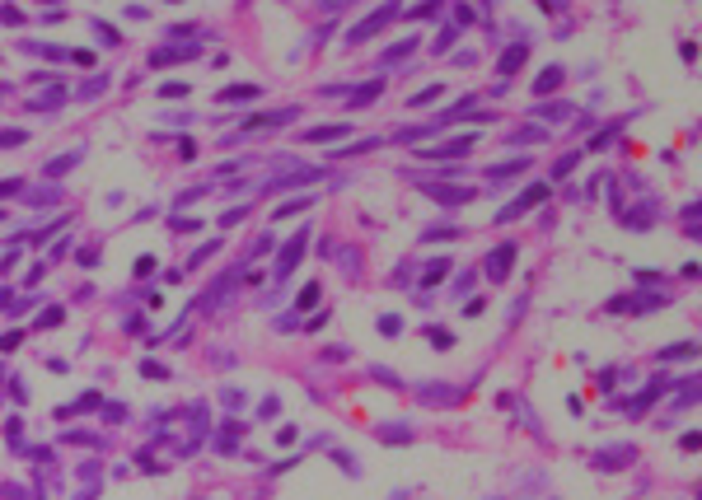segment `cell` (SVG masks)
Wrapping results in <instances>:
<instances>
[{
    "label": "cell",
    "mask_w": 702,
    "mask_h": 500,
    "mask_svg": "<svg viewBox=\"0 0 702 500\" xmlns=\"http://www.w3.org/2000/svg\"><path fill=\"white\" fill-rule=\"evenodd\" d=\"M543 197H548V183H534L529 192H524V197H520V201H511V206H501V215H496V220H515V215H524L529 206H534V201H543Z\"/></svg>",
    "instance_id": "6da1fadb"
},
{
    "label": "cell",
    "mask_w": 702,
    "mask_h": 500,
    "mask_svg": "<svg viewBox=\"0 0 702 500\" xmlns=\"http://www.w3.org/2000/svg\"><path fill=\"white\" fill-rule=\"evenodd\" d=\"M511 262H515V243H501V248H496V253L487 258V276H492V281H506Z\"/></svg>",
    "instance_id": "7a4b0ae2"
},
{
    "label": "cell",
    "mask_w": 702,
    "mask_h": 500,
    "mask_svg": "<svg viewBox=\"0 0 702 500\" xmlns=\"http://www.w3.org/2000/svg\"><path fill=\"white\" fill-rule=\"evenodd\" d=\"M394 14H398V5H389V10H379V14H370L365 24H356V28H351V42H361V38H370V33H379V28L389 24Z\"/></svg>",
    "instance_id": "3957f363"
},
{
    "label": "cell",
    "mask_w": 702,
    "mask_h": 500,
    "mask_svg": "<svg viewBox=\"0 0 702 500\" xmlns=\"http://www.w3.org/2000/svg\"><path fill=\"white\" fill-rule=\"evenodd\" d=\"M426 197H435V201H445V206H459V201H468L473 192H468V187H450V183H435V187H426Z\"/></svg>",
    "instance_id": "277c9868"
},
{
    "label": "cell",
    "mask_w": 702,
    "mask_h": 500,
    "mask_svg": "<svg viewBox=\"0 0 702 500\" xmlns=\"http://www.w3.org/2000/svg\"><path fill=\"white\" fill-rule=\"evenodd\" d=\"M300 253H304V234L291 238V248L281 253V266H276V276H291V271H295V262H300Z\"/></svg>",
    "instance_id": "5b68a950"
},
{
    "label": "cell",
    "mask_w": 702,
    "mask_h": 500,
    "mask_svg": "<svg viewBox=\"0 0 702 500\" xmlns=\"http://www.w3.org/2000/svg\"><path fill=\"white\" fill-rule=\"evenodd\" d=\"M450 266H455L450 258H435V262L426 266V271H422V281H426V286H435V281H445V276H450Z\"/></svg>",
    "instance_id": "8992f818"
},
{
    "label": "cell",
    "mask_w": 702,
    "mask_h": 500,
    "mask_svg": "<svg viewBox=\"0 0 702 500\" xmlns=\"http://www.w3.org/2000/svg\"><path fill=\"white\" fill-rule=\"evenodd\" d=\"M520 61H524V42H520V47H511V52L501 56V71L511 75V71H520Z\"/></svg>",
    "instance_id": "52a82bcc"
},
{
    "label": "cell",
    "mask_w": 702,
    "mask_h": 500,
    "mask_svg": "<svg viewBox=\"0 0 702 500\" xmlns=\"http://www.w3.org/2000/svg\"><path fill=\"white\" fill-rule=\"evenodd\" d=\"M557 84H562V71H557V66H548V71L539 75V94H548V89H557Z\"/></svg>",
    "instance_id": "ba28073f"
},
{
    "label": "cell",
    "mask_w": 702,
    "mask_h": 500,
    "mask_svg": "<svg viewBox=\"0 0 702 500\" xmlns=\"http://www.w3.org/2000/svg\"><path fill=\"white\" fill-rule=\"evenodd\" d=\"M431 346H440V351H450V346H455V337H450L445 327H431Z\"/></svg>",
    "instance_id": "9c48e42d"
},
{
    "label": "cell",
    "mask_w": 702,
    "mask_h": 500,
    "mask_svg": "<svg viewBox=\"0 0 702 500\" xmlns=\"http://www.w3.org/2000/svg\"><path fill=\"white\" fill-rule=\"evenodd\" d=\"M379 332H384V337H394V332H403V323H398L394 314H384V318H379Z\"/></svg>",
    "instance_id": "30bf717a"
},
{
    "label": "cell",
    "mask_w": 702,
    "mask_h": 500,
    "mask_svg": "<svg viewBox=\"0 0 702 500\" xmlns=\"http://www.w3.org/2000/svg\"><path fill=\"white\" fill-rule=\"evenodd\" d=\"M332 136H342V127H314L309 140H332Z\"/></svg>",
    "instance_id": "8fae6325"
},
{
    "label": "cell",
    "mask_w": 702,
    "mask_h": 500,
    "mask_svg": "<svg viewBox=\"0 0 702 500\" xmlns=\"http://www.w3.org/2000/svg\"><path fill=\"white\" fill-rule=\"evenodd\" d=\"M314 299H319V286H304V295H300V309H314Z\"/></svg>",
    "instance_id": "7c38bea8"
},
{
    "label": "cell",
    "mask_w": 702,
    "mask_h": 500,
    "mask_svg": "<svg viewBox=\"0 0 702 500\" xmlns=\"http://www.w3.org/2000/svg\"><path fill=\"white\" fill-rule=\"evenodd\" d=\"M576 159H581V155H562V159H557V168H553V173H571V168H576Z\"/></svg>",
    "instance_id": "4fadbf2b"
},
{
    "label": "cell",
    "mask_w": 702,
    "mask_h": 500,
    "mask_svg": "<svg viewBox=\"0 0 702 500\" xmlns=\"http://www.w3.org/2000/svg\"><path fill=\"white\" fill-rule=\"evenodd\" d=\"M10 192H19V178H10V183H0V197H10Z\"/></svg>",
    "instance_id": "5bb4252c"
}]
</instances>
